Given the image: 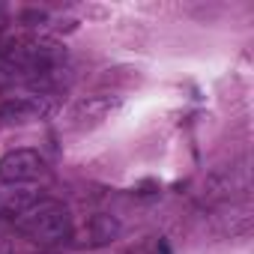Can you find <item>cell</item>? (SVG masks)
Instances as JSON below:
<instances>
[{"mask_svg": "<svg viewBox=\"0 0 254 254\" xmlns=\"http://www.w3.org/2000/svg\"><path fill=\"white\" fill-rule=\"evenodd\" d=\"M45 108L39 99H12L6 105H0V120L3 123H30V120H39Z\"/></svg>", "mask_w": 254, "mask_h": 254, "instance_id": "obj_4", "label": "cell"}, {"mask_svg": "<svg viewBox=\"0 0 254 254\" xmlns=\"http://www.w3.org/2000/svg\"><path fill=\"white\" fill-rule=\"evenodd\" d=\"M117 230H120V224H117L111 215H96V218L90 221V236H93V242H96V245L111 242V239L117 236Z\"/></svg>", "mask_w": 254, "mask_h": 254, "instance_id": "obj_5", "label": "cell"}, {"mask_svg": "<svg viewBox=\"0 0 254 254\" xmlns=\"http://www.w3.org/2000/svg\"><path fill=\"white\" fill-rule=\"evenodd\" d=\"M39 197L21 186H6L0 189V215H9V218H18L21 212H27Z\"/></svg>", "mask_w": 254, "mask_h": 254, "instance_id": "obj_3", "label": "cell"}, {"mask_svg": "<svg viewBox=\"0 0 254 254\" xmlns=\"http://www.w3.org/2000/svg\"><path fill=\"white\" fill-rule=\"evenodd\" d=\"M45 171V162L36 150H9L0 159V183L3 186H24L39 180Z\"/></svg>", "mask_w": 254, "mask_h": 254, "instance_id": "obj_2", "label": "cell"}, {"mask_svg": "<svg viewBox=\"0 0 254 254\" xmlns=\"http://www.w3.org/2000/svg\"><path fill=\"white\" fill-rule=\"evenodd\" d=\"M15 227L39 245H57L72 236V215L60 200H36L15 218Z\"/></svg>", "mask_w": 254, "mask_h": 254, "instance_id": "obj_1", "label": "cell"}, {"mask_svg": "<svg viewBox=\"0 0 254 254\" xmlns=\"http://www.w3.org/2000/svg\"><path fill=\"white\" fill-rule=\"evenodd\" d=\"M153 254H168V245H165V242H162V245H159V248H156V251H153Z\"/></svg>", "mask_w": 254, "mask_h": 254, "instance_id": "obj_6", "label": "cell"}]
</instances>
